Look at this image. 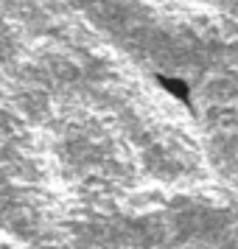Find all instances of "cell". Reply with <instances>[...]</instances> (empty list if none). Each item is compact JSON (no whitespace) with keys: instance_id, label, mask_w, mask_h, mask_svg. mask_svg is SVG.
<instances>
[{"instance_id":"obj_1","label":"cell","mask_w":238,"mask_h":249,"mask_svg":"<svg viewBox=\"0 0 238 249\" xmlns=\"http://www.w3.org/2000/svg\"><path fill=\"white\" fill-rule=\"evenodd\" d=\"M157 84H163V90L171 92L174 98L180 104H185V107H193L191 101V87H188V81L182 79H168V76H157Z\"/></svg>"}]
</instances>
